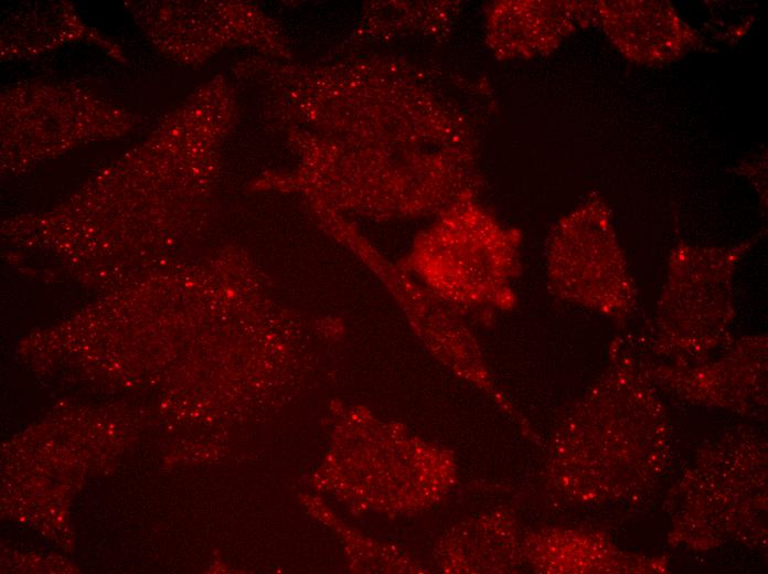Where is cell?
<instances>
[{"label":"cell","instance_id":"cell-1","mask_svg":"<svg viewBox=\"0 0 768 574\" xmlns=\"http://www.w3.org/2000/svg\"><path fill=\"white\" fill-rule=\"evenodd\" d=\"M582 208L559 224L551 243V277L565 297L623 315L636 294L607 206L597 199Z\"/></svg>","mask_w":768,"mask_h":574},{"label":"cell","instance_id":"cell-2","mask_svg":"<svg viewBox=\"0 0 768 574\" xmlns=\"http://www.w3.org/2000/svg\"><path fill=\"white\" fill-rule=\"evenodd\" d=\"M595 20L629 60L657 65L703 47V39L666 1L594 2Z\"/></svg>","mask_w":768,"mask_h":574}]
</instances>
